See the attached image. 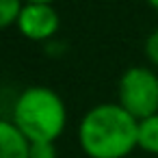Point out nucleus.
<instances>
[{"label": "nucleus", "instance_id": "1", "mask_svg": "<svg viewBox=\"0 0 158 158\" xmlns=\"http://www.w3.org/2000/svg\"><path fill=\"white\" fill-rule=\"evenodd\" d=\"M139 119L119 102H104L85 113L78 126V143L89 158H126L136 143Z\"/></svg>", "mask_w": 158, "mask_h": 158}, {"label": "nucleus", "instance_id": "2", "mask_svg": "<svg viewBox=\"0 0 158 158\" xmlns=\"http://www.w3.org/2000/svg\"><path fill=\"white\" fill-rule=\"evenodd\" d=\"M11 121L28 143H54L67 126V108L54 89L35 85L15 98Z\"/></svg>", "mask_w": 158, "mask_h": 158}, {"label": "nucleus", "instance_id": "3", "mask_svg": "<svg viewBox=\"0 0 158 158\" xmlns=\"http://www.w3.org/2000/svg\"><path fill=\"white\" fill-rule=\"evenodd\" d=\"M117 102L136 119L158 113V74L147 65L128 67L117 82Z\"/></svg>", "mask_w": 158, "mask_h": 158}, {"label": "nucleus", "instance_id": "4", "mask_svg": "<svg viewBox=\"0 0 158 158\" xmlns=\"http://www.w3.org/2000/svg\"><path fill=\"white\" fill-rule=\"evenodd\" d=\"M15 28L28 41L54 39L61 28V18L54 9V2H24Z\"/></svg>", "mask_w": 158, "mask_h": 158}, {"label": "nucleus", "instance_id": "5", "mask_svg": "<svg viewBox=\"0 0 158 158\" xmlns=\"http://www.w3.org/2000/svg\"><path fill=\"white\" fill-rule=\"evenodd\" d=\"M0 158H31V143L11 119H0Z\"/></svg>", "mask_w": 158, "mask_h": 158}, {"label": "nucleus", "instance_id": "6", "mask_svg": "<svg viewBox=\"0 0 158 158\" xmlns=\"http://www.w3.org/2000/svg\"><path fill=\"white\" fill-rule=\"evenodd\" d=\"M136 143H139V149L147 154H158V113L139 119Z\"/></svg>", "mask_w": 158, "mask_h": 158}, {"label": "nucleus", "instance_id": "7", "mask_svg": "<svg viewBox=\"0 0 158 158\" xmlns=\"http://www.w3.org/2000/svg\"><path fill=\"white\" fill-rule=\"evenodd\" d=\"M22 7H24V0H0V31L15 26Z\"/></svg>", "mask_w": 158, "mask_h": 158}, {"label": "nucleus", "instance_id": "8", "mask_svg": "<svg viewBox=\"0 0 158 158\" xmlns=\"http://www.w3.org/2000/svg\"><path fill=\"white\" fill-rule=\"evenodd\" d=\"M143 52H145V59L152 67L158 69V28L152 31L145 39V46H143Z\"/></svg>", "mask_w": 158, "mask_h": 158}, {"label": "nucleus", "instance_id": "9", "mask_svg": "<svg viewBox=\"0 0 158 158\" xmlns=\"http://www.w3.org/2000/svg\"><path fill=\"white\" fill-rule=\"evenodd\" d=\"M31 158H56L54 143H31Z\"/></svg>", "mask_w": 158, "mask_h": 158}, {"label": "nucleus", "instance_id": "10", "mask_svg": "<svg viewBox=\"0 0 158 158\" xmlns=\"http://www.w3.org/2000/svg\"><path fill=\"white\" fill-rule=\"evenodd\" d=\"M145 2H147V5H149L154 11H158V0H145Z\"/></svg>", "mask_w": 158, "mask_h": 158}, {"label": "nucleus", "instance_id": "11", "mask_svg": "<svg viewBox=\"0 0 158 158\" xmlns=\"http://www.w3.org/2000/svg\"><path fill=\"white\" fill-rule=\"evenodd\" d=\"M24 2H56V0H24Z\"/></svg>", "mask_w": 158, "mask_h": 158}]
</instances>
